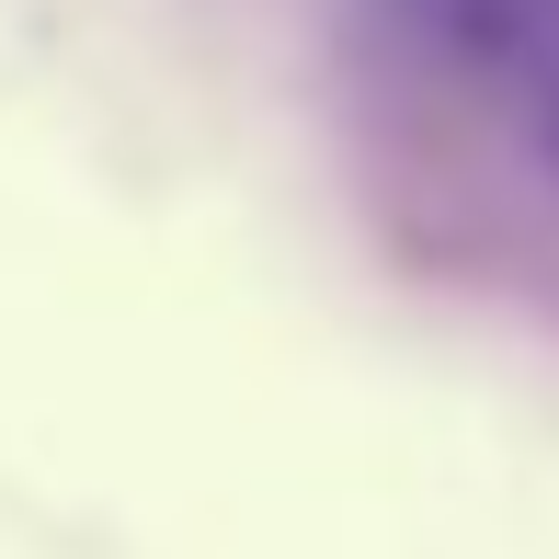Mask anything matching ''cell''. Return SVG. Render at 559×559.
<instances>
[{
    "mask_svg": "<svg viewBox=\"0 0 559 559\" xmlns=\"http://www.w3.org/2000/svg\"><path fill=\"white\" fill-rule=\"evenodd\" d=\"M548 148H559V81H548Z\"/></svg>",
    "mask_w": 559,
    "mask_h": 559,
    "instance_id": "7a4b0ae2",
    "label": "cell"
},
{
    "mask_svg": "<svg viewBox=\"0 0 559 559\" xmlns=\"http://www.w3.org/2000/svg\"><path fill=\"white\" fill-rule=\"evenodd\" d=\"M445 58L502 69V81H559V0H400Z\"/></svg>",
    "mask_w": 559,
    "mask_h": 559,
    "instance_id": "6da1fadb",
    "label": "cell"
}]
</instances>
